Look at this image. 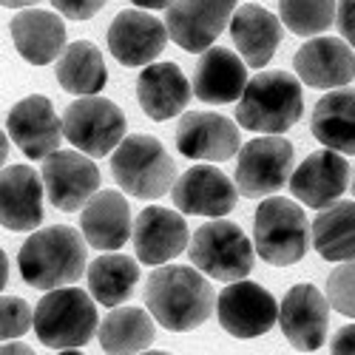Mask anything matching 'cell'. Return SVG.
Wrapping results in <instances>:
<instances>
[{
    "label": "cell",
    "instance_id": "cell-1",
    "mask_svg": "<svg viewBox=\"0 0 355 355\" xmlns=\"http://www.w3.org/2000/svg\"><path fill=\"white\" fill-rule=\"evenodd\" d=\"M216 293L202 270L185 264H162L145 282V307L165 330L191 333L211 318Z\"/></svg>",
    "mask_w": 355,
    "mask_h": 355
},
{
    "label": "cell",
    "instance_id": "cell-2",
    "mask_svg": "<svg viewBox=\"0 0 355 355\" xmlns=\"http://www.w3.org/2000/svg\"><path fill=\"white\" fill-rule=\"evenodd\" d=\"M23 282L37 290L71 287L85 276V242L69 225H51L35 230L17 253Z\"/></svg>",
    "mask_w": 355,
    "mask_h": 355
},
{
    "label": "cell",
    "instance_id": "cell-3",
    "mask_svg": "<svg viewBox=\"0 0 355 355\" xmlns=\"http://www.w3.org/2000/svg\"><path fill=\"white\" fill-rule=\"evenodd\" d=\"M302 80L290 71L256 74L236 105V123L256 134H284L302 120Z\"/></svg>",
    "mask_w": 355,
    "mask_h": 355
},
{
    "label": "cell",
    "instance_id": "cell-4",
    "mask_svg": "<svg viewBox=\"0 0 355 355\" xmlns=\"http://www.w3.org/2000/svg\"><path fill=\"white\" fill-rule=\"evenodd\" d=\"M313 227L302 211V205L284 196L264 199L253 216V245L259 259L276 268H290L302 261L310 248Z\"/></svg>",
    "mask_w": 355,
    "mask_h": 355
},
{
    "label": "cell",
    "instance_id": "cell-5",
    "mask_svg": "<svg viewBox=\"0 0 355 355\" xmlns=\"http://www.w3.org/2000/svg\"><path fill=\"white\" fill-rule=\"evenodd\" d=\"M111 173L120 188L137 199H159L176 185V165L151 134L125 137L111 157Z\"/></svg>",
    "mask_w": 355,
    "mask_h": 355
},
{
    "label": "cell",
    "instance_id": "cell-6",
    "mask_svg": "<svg viewBox=\"0 0 355 355\" xmlns=\"http://www.w3.org/2000/svg\"><path fill=\"white\" fill-rule=\"evenodd\" d=\"M97 318L94 295L71 284L49 290V295L40 299L35 310V333L51 349H80L100 330Z\"/></svg>",
    "mask_w": 355,
    "mask_h": 355
},
{
    "label": "cell",
    "instance_id": "cell-7",
    "mask_svg": "<svg viewBox=\"0 0 355 355\" xmlns=\"http://www.w3.org/2000/svg\"><path fill=\"white\" fill-rule=\"evenodd\" d=\"M188 256L193 268L219 282H239L253 270L256 245L245 236V230L233 222H208L196 227L191 236Z\"/></svg>",
    "mask_w": 355,
    "mask_h": 355
},
{
    "label": "cell",
    "instance_id": "cell-8",
    "mask_svg": "<svg viewBox=\"0 0 355 355\" xmlns=\"http://www.w3.org/2000/svg\"><path fill=\"white\" fill-rule=\"evenodd\" d=\"M125 114L111 100L92 94L71 103L63 114L66 139L88 157H108L125 139Z\"/></svg>",
    "mask_w": 355,
    "mask_h": 355
},
{
    "label": "cell",
    "instance_id": "cell-9",
    "mask_svg": "<svg viewBox=\"0 0 355 355\" xmlns=\"http://www.w3.org/2000/svg\"><path fill=\"white\" fill-rule=\"evenodd\" d=\"M293 176V145L279 137H256L242 145L236 162V188L242 196H270L290 185Z\"/></svg>",
    "mask_w": 355,
    "mask_h": 355
},
{
    "label": "cell",
    "instance_id": "cell-10",
    "mask_svg": "<svg viewBox=\"0 0 355 355\" xmlns=\"http://www.w3.org/2000/svg\"><path fill=\"white\" fill-rule=\"evenodd\" d=\"M216 315L233 338H259L276 327L279 304L261 284L239 279L216 295Z\"/></svg>",
    "mask_w": 355,
    "mask_h": 355
},
{
    "label": "cell",
    "instance_id": "cell-11",
    "mask_svg": "<svg viewBox=\"0 0 355 355\" xmlns=\"http://www.w3.org/2000/svg\"><path fill=\"white\" fill-rule=\"evenodd\" d=\"M43 182L54 208L74 214L100 193V168L83 151H57L43 159Z\"/></svg>",
    "mask_w": 355,
    "mask_h": 355
},
{
    "label": "cell",
    "instance_id": "cell-12",
    "mask_svg": "<svg viewBox=\"0 0 355 355\" xmlns=\"http://www.w3.org/2000/svg\"><path fill=\"white\" fill-rule=\"evenodd\" d=\"M279 327L293 349L315 352L327 341L330 299L315 284H295L287 290L279 307Z\"/></svg>",
    "mask_w": 355,
    "mask_h": 355
},
{
    "label": "cell",
    "instance_id": "cell-13",
    "mask_svg": "<svg viewBox=\"0 0 355 355\" xmlns=\"http://www.w3.org/2000/svg\"><path fill=\"white\" fill-rule=\"evenodd\" d=\"M6 131L28 159H49L60 151V142L66 139L63 120L43 94H28L15 103L6 116Z\"/></svg>",
    "mask_w": 355,
    "mask_h": 355
},
{
    "label": "cell",
    "instance_id": "cell-14",
    "mask_svg": "<svg viewBox=\"0 0 355 355\" xmlns=\"http://www.w3.org/2000/svg\"><path fill=\"white\" fill-rule=\"evenodd\" d=\"M236 0H173L165 15L171 40L185 51H208L233 20Z\"/></svg>",
    "mask_w": 355,
    "mask_h": 355
},
{
    "label": "cell",
    "instance_id": "cell-15",
    "mask_svg": "<svg viewBox=\"0 0 355 355\" xmlns=\"http://www.w3.org/2000/svg\"><path fill=\"white\" fill-rule=\"evenodd\" d=\"M176 148L188 159L202 162H225L236 151H242L239 125L222 114L188 111L176 125Z\"/></svg>",
    "mask_w": 355,
    "mask_h": 355
},
{
    "label": "cell",
    "instance_id": "cell-16",
    "mask_svg": "<svg viewBox=\"0 0 355 355\" xmlns=\"http://www.w3.org/2000/svg\"><path fill=\"white\" fill-rule=\"evenodd\" d=\"M347 185H352L349 165H347L344 154L333 151V148L310 154L290 176L293 196L315 211H324V208H330V205H336L344 196Z\"/></svg>",
    "mask_w": 355,
    "mask_h": 355
},
{
    "label": "cell",
    "instance_id": "cell-17",
    "mask_svg": "<svg viewBox=\"0 0 355 355\" xmlns=\"http://www.w3.org/2000/svg\"><path fill=\"white\" fill-rule=\"evenodd\" d=\"M168 26L142 9H125L108 26V51L123 66H148L168 43Z\"/></svg>",
    "mask_w": 355,
    "mask_h": 355
},
{
    "label": "cell",
    "instance_id": "cell-18",
    "mask_svg": "<svg viewBox=\"0 0 355 355\" xmlns=\"http://www.w3.org/2000/svg\"><path fill=\"white\" fill-rule=\"evenodd\" d=\"M173 205L188 216H225L236 208L239 188L214 165H193L188 168L173 191Z\"/></svg>",
    "mask_w": 355,
    "mask_h": 355
},
{
    "label": "cell",
    "instance_id": "cell-19",
    "mask_svg": "<svg viewBox=\"0 0 355 355\" xmlns=\"http://www.w3.org/2000/svg\"><path fill=\"white\" fill-rule=\"evenodd\" d=\"M293 69L310 88H344L355 80V54L338 37H313L295 51Z\"/></svg>",
    "mask_w": 355,
    "mask_h": 355
},
{
    "label": "cell",
    "instance_id": "cell-20",
    "mask_svg": "<svg viewBox=\"0 0 355 355\" xmlns=\"http://www.w3.org/2000/svg\"><path fill=\"white\" fill-rule=\"evenodd\" d=\"M43 173L28 165H9L0 176V222L3 227L23 233L43 222Z\"/></svg>",
    "mask_w": 355,
    "mask_h": 355
},
{
    "label": "cell",
    "instance_id": "cell-21",
    "mask_svg": "<svg viewBox=\"0 0 355 355\" xmlns=\"http://www.w3.org/2000/svg\"><path fill=\"white\" fill-rule=\"evenodd\" d=\"M134 248L142 264L162 268L188 250V225L182 214L168 208H145L134 222Z\"/></svg>",
    "mask_w": 355,
    "mask_h": 355
},
{
    "label": "cell",
    "instance_id": "cell-22",
    "mask_svg": "<svg viewBox=\"0 0 355 355\" xmlns=\"http://www.w3.org/2000/svg\"><path fill=\"white\" fill-rule=\"evenodd\" d=\"M248 83H250L248 66L242 63L239 54H233L230 49L222 46H211L208 51H202L193 71V94L202 103L211 105L233 103L245 94Z\"/></svg>",
    "mask_w": 355,
    "mask_h": 355
},
{
    "label": "cell",
    "instance_id": "cell-23",
    "mask_svg": "<svg viewBox=\"0 0 355 355\" xmlns=\"http://www.w3.org/2000/svg\"><path fill=\"white\" fill-rule=\"evenodd\" d=\"M193 83L182 74L176 63H151L145 66L137 80V97L142 111L157 123H165L171 116L188 108Z\"/></svg>",
    "mask_w": 355,
    "mask_h": 355
},
{
    "label": "cell",
    "instance_id": "cell-24",
    "mask_svg": "<svg viewBox=\"0 0 355 355\" xmlns=\"http://www.w3.org/2000/svg\"><path fill=\"white\" fill-rule=\"evenodd\" d=\"M12 40L23 60L32 66H49L66 51V23L43 9H26L12 20Z\"/></svg>",
    "mask_w": 355,
    "mask_h": 355
},
{
    "label": "cell",
    "instance_id": "cell-25",
    "mask_svg": "<svg viewBox=\"0 0 355 355\" xmlns=\"http://www.w3.org/2000/svg\"><path fill=\"white\" fill-rule=\"evenodd\" d=\"M80 227L85 242L97 250H123L131 225V208L120 191H100L92 202L83 208Z\"/></svg>",
    "mask_w": 355,
    "mask_h": 355
},
{
    "label": "cell",
    "instance_id": "cell-26",
    "mask_svg": "<svg viewBox=\"0 0 355 355\" xmlns=\"http://www.w3.org/2000/svg\"><path fill=\"white\" fill-rule=\"evenodd\" d=\"M230 37L248 66L264 69L273 60V54L282 43V23L264 6L245 3L242 9H236L230 20Z\"/></svg>",
    "mask_w": 355,
    "mask_h": 355
},
{
    "label": "cell",
    "instance_id": "cell-27",
    "mask_svg": "<svg viewBox=\"0 0 355 355\" xmlns=\"http://www.w3.org/2000/svg\"><path fill=\"white\" fill-rule=\"evenodd\" d=\"M313 137L333 151L352 157L355 154V92H330L324 94L310 116Z\"/></svg>",
    "mask_w": 355,
    "mask_h": 355
},
{
    "label": "cell",
    "instance_id": "cell-28",
    "mask_svg": "<svg viewBox=\"0 0 355 355\" xmlns=\"http://www.w3.org/2000/svg\"><path fill=\"white\" fill-rule=\"evenodd\" d=\"M105 355H139L154 341V315L142 307H114L97 330Z\"/></svg>",
    "mask_w": 355,
    "mask_h": 355
},
{
    "label": "cell",
    "instance_id": "cell-29",
    "mask_svg": "<svg viewBox=\"0 0 355 355\" xmlns=\"http://www.w3.org/2000/svg\"><path fill=\"white\" fill-rule=\"evenodd\" d=\"M54 71H57V83H60L66 92L83 94V97L100 94L108 83V69L103 63V54L88 40H77V43L66 46Z\"/></svg>",
    "mask_w": 355,
    "mask_h": 355
},
{
    "label": "cell",
    "instance_id": "cell-30",
    "mask_svg": "<svg viewBox=\"0 0 355 355\" xmlns=\"http://www.w3.org/2000/svg\"><path fill=\"white\" fill-rule=\"evenodd\" d=\"M88 290L97 299V304L120 307L131 299V293L139 282V268L131 256L105 253L88 264Z\"/></svg>",
    "mask_w": 355,
    "mask_h": 355
},
{
    "label": "cell",
    "instance_id": "cell-31",
    "mask_svg": "<svg viewBox=\"0 0 355 355\" xmlns=\"http://www.w3.org/2000/svg\"><path fill=\"white\" fill-rule=\"evenodd\" d=\"M313 245L324 261L355 259V202H336L315 216Z\"/></svg>",
    "mask_w": 355,
    "mask_h": 355
},
{
    "label": "cell",
    "instance_id": "cell-32",
    "mask_svg": "<svg viewBox=\"0 0 355 355\" xmlns=\"http://www.w3.org/2000/svg\"><path fill=\"white\" fill-rule=\"evenodd\" d=\"M282 23L299 37H315L336 23V0H279Z\"/></svg>",
    "mask_w": 355,
    "mask_h": 355
},
{
    "label": "cell",
    "instance_id": "cell-33",
    "mask_svg": "<svg viewBox=\"0 0 355 355\" xmlns=\"http://www.w3.org/2000/svg\"><path fill=\"white\" fill-rule=\"evenodd\" d=\"M327 299L333 310L347 318H355V259L341 261L327 276Z\"/></svg>",
    "mask_w": 355,
    "mask_h": 355
},
{
    "label": "cell",
    "instance_id": "cell-34",
    "mask_svg": "<svg viewBox=\"0 0 355 355\" xmlns=\"http://www.w3.org/2000/svg\"><path fill=\"white\" fill-rule=\"evenodd\" d=\"M28 327H35L32 307L17 295H3V302H0V336H3V341L20 338Z\"/></svg>",
    "mask_w": 355,
    "mask_h": 355
},
{
    "label": "cell",
    "instance_id": "cell-35",
    "mask_svg": "<svg viewBox=\"0 0 355 355\" xmlns=\"http://www.w3.org/2000/svg\"><path fill=\"white\" fill-rule=\"evenodd\" d=\"M108 0H51V6L71 20H92Z\"/></svg>",
    "mask_w": 355,
    "mask_h": 355
},
{
    "label": "cell",
    "instance_id": "cell-36",
    "mask_svg": "<svg viewBox=\"0 0 355 355\" xmlns=\"http://www.w3.org/2000/svg\"><path fill=\"white\" fill-rule=\"evenodd\" d=\"M336 26L341 28V35L347 37V43L355 46V0H338Z\"/></svg>",
    "mask_w": 355,
    "mask_h": 355
},
{
    "label": "cell",
    "instance_id": "cell-37",
    "mask_svg": "<svg viewBox=\"0 0 355 355\" xmlns=\"http://www.w3.org/2000/svg\"><path fill=\"white\" fill-rule=\"evenodd\" d=\"M330 352L333 355H355V324H347V327H341L333 336Z\"/></svg>",
    "mask_w": 355,
    "mask_h": 355
},
{
    "label": "cell",
    "instance_id": "cell-38",
    "mask_svg": "<svg viewBox=\"0 0 355 355\" xmlns=\"http://www.w3.org/2000/svg\"><path fill=\"white\" fill-rule=\"evenodd\" d=\"M0 355H35V349H28L20 341H3V352Z\"/></svg>",
    "mask_w": 355,
    "mask_h": 355
},
{
    "label": "cell",
    "instance_id": "cell-39",
    "mask_svg": "<svg viewBox=\"0 0 355 355\" xmlns=\"http://www.w3.org/2000/svg\"><path fill=\"white\" fill-rule=\"evenodd\" d=\"M134 3H137L139 9H165V6L173 3V0H134Z\"/></svg>",
    "mask_w": 355,
    "mask_h": 355
},
{
    "label": "cell",
    "instance_id": "cell-40",
    "mask_svg": "<svg viewBox=\"0 0 355 355\" xmlns=\"http://www.w3.org/2000/svg\"><path fill=\"white\" fill-rule=\"evenodd\" d=\"M37 0H3L6 9H23V6H35Z\"/></svg>",
    "mask_w": 355,
    "mask_h": 355
},
{
    "label": "cell",
    "instance_id": "cell-41",
    "mask_svg": "<svg viewBox=\"0 0 355 355\" xmlns=\"http://www.w3.org/2000/svg\"><path fill=\"white\" fill-rule=\"evenodd\" d=\"M57 355H83V352H80V349H60Z\"/></svg>",
    "mask_w": 355,
    "mask_h": 355
},
{
    "label": "cell",
    "instance_id": "cell-42",
    "mask_svg": "<svg viewBox=\"0 0 355 355\" xmlns=\"http://www.w3.org/2000/svg\"><path fill=\"white\" fill-rule=\"evenodd\" d=\"M139 355H171V352H157V349H145V352H139Z\"/></svg>",
    "mask_w": 355,
    "mask_h": 355
},
{
    "label": "cell",
    "instance_id": "cell-43",
    "mask_svg": "<svg viewBox=\"0 0 355 355\" xmlns=\"http://www.w3.org/2000/svg\"><path fill=\"white\" fill-rule=\"evenodd\" d=\"M349 188H352V193H355V173H352V185H349Z\"/></svg>",
    "mask_w": 355,
    "mask_h": 355
}]
</instances>
